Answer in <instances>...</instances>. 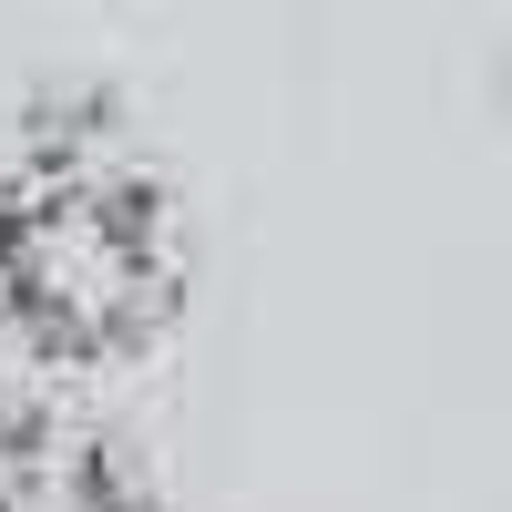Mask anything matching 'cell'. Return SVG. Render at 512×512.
Here are the masks:
<instances>
[{
  "label": "cell",
  "instance_id": "6da1fadb",
  "mask_svg": "<svg viewBox=\"0 0 512 512\" xmlns=\"http://www.w3.org/2000/svg\"><path fill=\"white\" fill-rule=\"evenodd\" d=\"M175 256H164L154 175L123 134H52V154L0 195V308L52 349H134L164 318Z\"/></svg>",
  "mask_w": 512,
  "mask_h": 512
},
{
  "label": "cell",
  "instance_id": "7a4b0ae2",
  "mask_svg": "<svg viewBox=\"0 0 512 512\" xmlns=\"http://www.w3.org/2000/svg\"><path fill=\"white\" fill-rule=\"evenodd\" d=\"M0 512H134L123 482L103 472L93 451L72 441H11L0 451Z\"/></svg>",
  "mask_w": 512,
  "mask_h": 512
}]
</instances>
